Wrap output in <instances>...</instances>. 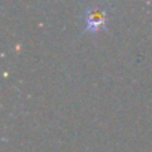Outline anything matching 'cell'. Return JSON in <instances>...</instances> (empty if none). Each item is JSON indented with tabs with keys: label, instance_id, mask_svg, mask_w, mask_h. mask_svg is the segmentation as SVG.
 Segmentation results:
<instances>
[{
	"label": "cell",
	"instance_id": "obj_1",
	"mask_svg": "<svg viewBox=\"0 0 152 152\" xmlns=\"http://www.w3.org/2000/svg\"><path fill=\"white\" fill-rule=\"evenodd\" d=\"M104 21H106V11L100 9V6H93L85 14V30L97 31L102 27H104Z\"/></svg>",
	"mask_w": 152,
	"mask_h": 152
}]
</instances>
